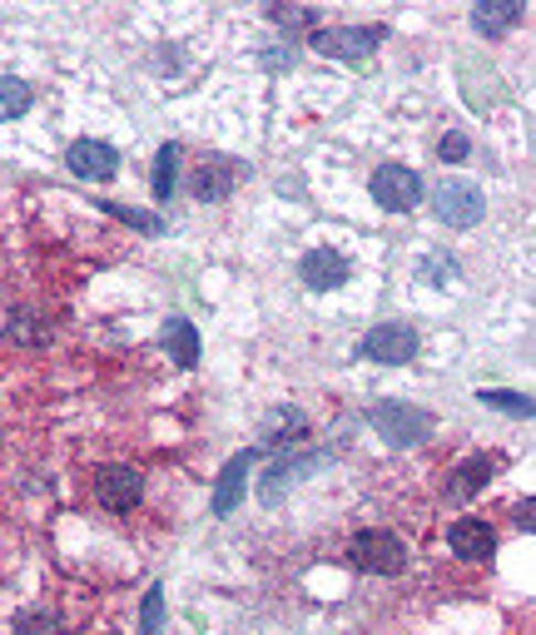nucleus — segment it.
I'll use <instances>...</instances> for the list:
<instances>
[{"mask_svg": "<svg viewBox=\"0 0 536 635\" xmlns=\"http://www.w3.org/2000/svg\"><path fill=\"white\" fill-rule=\"evenodd\" d=\"M387 40V25H318L308 45L328 60H367Z\"/></svg>", "mask_w": 536, "mask_h": 635, "instance_id": "nucleus-1", "label": "nucleus"}, {"mask_svg": "<svg viewBox=\"0 0 536 635\" xmlns=\"http://www.w3.org/2000/svg\"><path fill=\"white\" fill-rule=\"evenodd\" d=\"M347 561L367 575H403L407 571V546L393 531H357L347 541Z\"/></svg>", "mask_w": 536, "mask_h": 635, "instance_id": "nucleus-2", "label": "nucleus"}, {"mask_svg": "<svg viewBox=\"0 0 536 635\" xmlns=\"http://www.w3.org/2000/svg\"><path fill=\"white\" fill-rule=\"evenodd\" d=\"M432 214L442 218L447 228H472V224H482V214H486V194L476 184H467V179H442V184L432 189Z\"/></svg>", "mask_w": 536, "mask_h": 635, "instance_id": "nucleus-3", "label": "nucleus"}, {"mask_svg": "<svg viewBox=\"0 0 536 635\" xmlns=\"http://www.w3.org/2000/svg\"><path fill=\"white\" fill-rule=\"evenodd\" d=\"M367 422H373V432L383 437L387 446H417L427 432H432V417L407 407V402H377L373 412H367Z\"/></svg>", "mask_w": 536, "mask_h": 635, "instance_id": "nucleus-4", "label": "nucleus"}, {"mask_svg": "<svg viewBox=\"0 0 536 635\" xmlns=\"http://www.w3.org/2000/svg\"><path fill=\"white\" fill-rule=\"evenodd\" d=\"M367 189H373V198L387 208V214H412V208L422 204V179H417V169H407V164H377Z\"/></svg>", "mask_w": 536, "mask_h": 635, "instance_id": "nucleus-5", "label": "nucleus"}, {"mask_svg": "<svg viewBox=\"0 0 536 635\" xmlns=\"http://www.w3.org/2000/svg\"><path fill=\"white\" fill-rule=\"evenodd\" d=\"M412 353H417L412 323H377L373 333L363 337V357H367V363L403 367V363H412Z\"/></svg>", "mask_w": 536, "mask_h": 635, "instance_id": "nucleus-6", "label": "nucleus"}, {"mask_svg": "<svg viewBox=\"0 0 536 635\" xmlns=\"http://www.w3.org/2000/svg\"><path fill=\"white\" fill-rule=\"evenodd\" d=\"M65 164L75 179H89V184H105V179L119 174V149L105 144V139H75L65 149Z\"/></svg>", "mask_w": 536, "mask_h": 635, "instance_id": "nucleus-7", "label": "nucleus"}, {"mask_svg": "<svg viewBox=\"0 0 536 635\" xmlns=\"http://www.w3.org/2000/svg\"><path fill=\"white\" fill-rule=\"evenodd\" d=\"M95 496L105 512H129V506H139V496H144V476H139L135 466H99Z\"/></svg>", "mask_w": 536, "mask_h": 635, "instance_id": "nucleus-8", "label": "nucleus"}, {"mask_svg": "<svg viewBox=\"0 0 536 635\" xmlns=\"http://www.w3.org/2000/svg\"><path fill=\"white\" fill-rule=\"evenodd\" d=\"M447 546H452L457 561H492L496 531L482 521V516H457V521L447 526Z\"/></svg>", "mask_w": 536, "mask_h": 635, "instance_id": "nucleus-9", "label": "nucleus"}, {"mask_svg": "<svg viewBox=\"0 0 536 635\" xmlns=\"http://www.w3.org/2000/svg\"><path fill=\"white\" fill-rule=\"evenodd\" d=\"M347 258L337 254V248H308L303 258H298V278H303L313 293H333V288L347 283Z\"/></svg>", "mask_w": 536, "mask_h": 635, "instance_id": "nucleus-10", "label": "nucleus"}, {"mask_svg": "<svg viewBox=\"0 0 536 635\" xmlns=\"http://www.w3.org/2000/svg\"><path fill=\"white\" fill-rule=\"evenodd\" d=\"M264 456V446H248V452H234L224 462V472H218V486H214V516H228L238 502H244L248 492V466Z\"/></svg>", "mask_w": 536, "mask_h": 635, "instance_id": "nucleus-11", "label": "nucleus"}, {"mask_svg": "<svg viewBox=\"0 0 536 635\" xmlns=\"http://www.w3.org/2000/svg\"><path fill=\"white\" fill-rule=\"evenodd\" d=\"M234 184H238V169L228 159H204L194 174V198L199 204H224L234 194Z\"/></svg>", "mask_w": 536, "mask_h": 635, "instance_id": "nucleus-12", "label": "nucleus"}, {"mask_svg": "<svg viewBox=\"0 0 536 635\" xmlns=\"http://www.w3.org/2000/svg\"><path fill=\"white\" fill-rule=\"evenodd\" d=\"M323 462H328V452H308V456H298V462H274V466H268V476H264V486H258V496H264L268 506H278L298 476L313 472V466H323Z\"/></svg>", "mask_w": 536, "mask_h": 635, "instance_id": "nucleus-13", "label": "nucleus"}, {"mask_svg": "<svg viewBox=\"0 0 536 635\" xmlns=\"http://www.w3.org/2000/svg\"><path fill=\"white\" fill-rule=\"evenodd\" d=\"M522 0H482V6H472V25L476 35H506L522 20Z\"/></svg>", "mask_w": 536, "mask_h": 635, "instance_id": "nucleus-14", "label": "nucleus"}, {"mask_svg": "<svg viewBox=\"0 0 536 635\" xmlns=\"http://www.w3.org/2000/svg\"><path fill=\"white\" fill-rule=\"evenodd\" d=\"M486 482H492V462H486V456H467L462 466L447 472V496H452V502H467V496H476Z\"/></svg>", "mask_w": 536, "mask_h": 635, "instance_id": "nucleus-15", "label": "nucleus"}, {"mask_svg": "<svg viewBox=\"0 0 536 635\" xmlns=\"http://www.w3.org/2000/svg\"><path fill=\"white\" fill-rule=\"evenodd\" d=\"M159 343L169 347V357H174L179 367H194L199 363V333H194V323H189V318H169L164 333H159Z\"/></svg>", "mask_w": 536, "mask_h": 635, "instance_id": "nucleus-16", "label": "nucleus"}, {"mask_svg": "<svg viewBox=\"0 0 536 635\" xmlns=\"http://www.w3.org/2000/svg\"><path fill=\"white\" fill-rule=\"evenodd\" d=\"M179 159H184L179 144H164L154 154V179H149V189H154L159 204H169V194H174V184H179Z\"/></svg>", "mask_w": 536, "mask_h": 635, "instance_id": "nucleus-17", "label": "nucleus"}, {"mask_svg": "<svg viewBox=\"0 0 536 635\" xmlns=\"http://www.w3.org/2000/svg\"><path fill=\"white\" fill-rule=\"evenodd\" d=\"M15 343H25V347H45L50 343V323L40 313H30V308H15L10 313V327H6Z\"/></svg>", "mask_w": 536, "mask_h": 635, "instance_id": "nucleus-18", "label": "nucleus"}, {"mask_svg": "<svg viewBox=\"0 0 536 635\" xmlns=\"http://www.w3.org/2000/svg\"><path fill=\"white\" fill-rule=\"evenodd\" d=\"M30 109V85L15 75H0V125H10V119H20Z\"/></svg>", "mask_w": 536, "mask_h": 635, "instance_id": "nucleus-19", "label": "nucleus"}, {"mask_svg": "<svg viewBox=\"0 0 536 635\" xmlns=\"http://www.w3.org/2000/svg\"><path fill=\"white\" fill-rule=\"evenodd\" d=\"M60 631H65V621L55 611H45V605H30V611L15 615V635H60Z\"/></svg>", "mask_w": 536, "mask_h": 635, "instance_id": "nucleus-20", "label": "nucleus"}, {"mask_svg": "<svg viewBox=\"0 0 536 635\" xmlns=\"http://www.w3.org/2000/svg\"><path fill=\"white\" fill-rule=\"evenodd\" d=\"M476 402L496 407V412H506V417H532L536 412V402L526 392H496V387H482V392H476Z\"/></svg>", "mask_w": 536, "mask_h": 635, "instance_id": "nucleus-21", "label": "nucleus"}, {"mask_svg": "<svg viewBox=\"0 0 536 635\" xmlns=\"http://www.w3.org/2000/svg\"><path fill=\"white\" fill-rule=\"evenodd\" d=\"M268 20L274 25H283V30H318V10H308V6H268Z\"/></svg>", "mask_w": 536, "mask_h": 635, "instance_id": "nucleus-22", "label": "nucleus"}, {"mask_svg": "<svg viewBox=\"0 0 536 635\" xmlns=\"http://www.w3.org/2000/svg\"><path fill=\"white\" fill-rule=\"evenodd\" d=\"M417 278H422V283H432V288H447V278H457V263L447 254H427L422 263H417Z\"/></svg>", "mask_w": 536, "mask_h": 635, "instance_id": "nucleus-23", "label": "nucleus"}, {"mask_svg": "<svg viewBox=\"0 0 536 635\" xmlns=\"http://www.w3.org/2000/svg\"><path fill=\"white\" fill-rule=\"evenodd\" d=\"M159 621H164V585H149L144 611H139V635H159Z\"/></svg>", "mask_w": 536, "mask_h": 635, "instance_id": "nucleus-24", "label": "nucleus"}, {"mask_svg": "<svg viewBox=\"0 0 536 635\" xmlns=\"http://www.w3.org/2000/svg\"><path fill=\"white\" fill-rule=\"evenodd\" d=\"M105 214L125 218V224L144 228V234H159V228H164V218H154V214H139V208H125V204H105Z\"/></svg>", "mask_w": 536, "mask_h": 635, "instance_id": "nucleus-25", "label": "nucleus"}, {"mask_svg": "<svg viewBox=\"0 0 536 635\" xmlns=\"http://www.w3.org/2000/svg\"><path fill=\"white\" fill-rule=\"evenodd\" d=\"M437 154H442L447 164H457V159H467V154H472V144H467V134H457V129H452V134H442V144H437Z\"/></svg>", "mask_w": 536, "mask_h": 635, "instance_id": "nucleus-26", "label": "nucleus"}, {"mask_svg": "<svg viewBox=\"0 0 536 635\" xmlns=\"http://www.w3.org/2000/svg\"><path fill=\"white\" fill-rule=\"evenodd\" d=\"M516 526H522V531H532V526H536V502H532V496L516 506Z\"/></svg>", "mask_w": 536, "mask_h": 635, "instance_id": "nucleus-27", "label": "nucleus"}]
</instances>
